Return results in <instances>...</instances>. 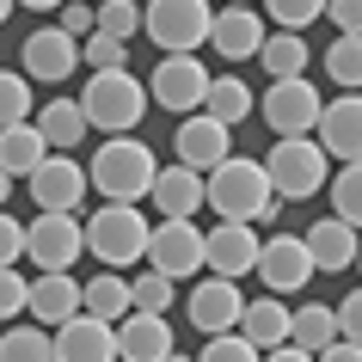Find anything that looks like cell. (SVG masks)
I'll use <instances>...</instances> for the list:
<instances>
[{
    "label": "cell",
    "instance_id": "d590c367",
    "mask_svg": "<svg viewBox=\"0 0 362 362\" xmlns=\"http://www.w3.org/2000/svg\"><path fill=\"white\" fill-rule=\"evenodd\" d=\"M258 6H264L258 19H270L276 31H295V37H301L313 19H325V0H258Z\"/></svg>",
    "mask_w": 362,
    "mask_h": 362
},
{
    "label": "cell",
    "instance_id": "5b68a950",
    "mask_svg": "<svg viewBox=\"0 0 362 362\" xmlns=\"http://www.w3.org/2000/svg\"><path fill=\"white\" fill-rule=\"evenodd\" d=\"M148 233L153 221L135 203H105L98 215H86V252H93L105 270H129L148 258Z\"/></svg>",
    "mask_w": 362,
    "mask_h": 362
},
{
    "label": "cell",
    "instance_id": "f1b7e54d",
    "mask_svg": "<svg viewBox=\"0 0 362 362\" xmlns=\"http://www.w3.org/2000/svg\"><path fill=\"white\" fill-rule=\"evenodd\" d=\"M307 62H313V49H307V37H295V31H270L264 49H258L264 80H301Z\"/></svg>",
    "mask_w": 362,
    "mask_h": 362
},
{
    "label": "cell",
    "instance_id": "2e32d148",
    "mask_svg": "<svg viewBox=\"0 0 362 362\" xmlns=\"http://www.w3.org/2000/svg\"><path fill=\"white\" fill-rule=\"evenodd\" d=\"M270 37V25L258 19V6H221L209 19V49L228 68H240V62H258V49H264Z\"/></svg>",
    "mask_w": 362,
    "mask_h": 362
},
{
    "label": "cell",
    "instance_id": "cb8c5ba5",
    "mask_svg": "<svg viewBox=\"0 0 362 362\" xmlns=\"http://www.w3.org/2000/svg\"><path fill=\"white\" fill-rule=\"evenodd\" d=\"M240 338L258 350V356H270V350H283L288 344V301H276V295H258V301H246V313H240V325H233Z\"/></svg>",
    "mask_w": 362,
    "mask_h": 362
},
{
    "label": "cell",
    "instance_id": "ac0fdd59",
    "mask_svg": "<svg viewBox=\"0 0 362 362\" xmlns=\"http://www.w3.org/2000/svg\"><path fill=\"white\" fill-rule=\"evenodd\" d=\"M172 148H178V166H191V172H203L209 178L221 160L233 153V129H221L215 117H178V129H172Z\"/></svg>",
    "mask_w": 362,
    "mask_h": 362
},
{
    "label": "cell",
    "instance_id": "4316f807",
    "mask_svg": "<svg viewBox=\"0 0 362 362\" xmlns=\"http://www.w3.org/2000/svg\"><path fill=\"white\" fill-rule=\"evenodd\" d=\"M288 344L301 350V356H320L338 344V313L325 301H307V307H288Z\"/></svg>",
    "mask_w": 362,
    "mask_h": 362
},
{
    "label": "cell",
    "instance_id": "1f68e13d",
    "mask_svg": "<svg viewBox=\"0 0 362 362\" xmlns=\"http://www.w3.org/2000/svg\"><path fill=\"white\" fill-rule=\"evenodd\" d=\"M0 362H56V344L43 325H6L0 332Z\"/></svg>",
    "mask_w": 362,
    "mask_h": 362
},
{
    "label": "cell",
    "instance_id": "5bb4252c",
    "mask_svg": "<svg viewBox=\"0 0 362 362\" xmlns=\"http://www.w3.org/2000/svg\"><path fill=\"white\" fill-rule=\"evenodd\" d=\"M258 246H264V233H258V228H246V221H221V228L203 233V270L240 283V276H252V264H258Z\"/></svg>",
    "mask_w": 362,
    "mask_h": 362
},
{
    "label": "cell",
    "instance_id": "816d5d0a",
    "mask_svg": "<svg viewBox=\"0 0 362 362\" xmlns=\"http://www.w3.org/2000/svg\"><path fill=\"white\" fill-rule=\"evenodd\" d=\"M350 270H356V276H362V246H356V264H350Z\"/></svg>",
    "mask_w": 362,
    "mask_h": 362
},
{
    "label": "cell",
    "instance_id": "30bf717a",
    "mask_svg": "<svg viewBox=\"0 0 362 362\" xmlns=\"http://www.w3.org/2000/svg\"><path fill=\"white\" fill-rule=\"evenodd\" d=\"M252 276L264 283V295H301L307 283H313V258H307L301 233H270L264 246H258V264H252Z\"/></svg>",
    "mask_w": 362,
    "mask_h": 362
},
{
    "label": "cell",
    "instance_id": "ba28073f",
    "mask_svg": "<svg viewBox=\"0 0 362 362\" xmlns=\"http://www.w3.org/2000/svg\"><path fill=\"white\" fill-rule=\"evenodd\" d=\"M80 252H86V221L80 215H37V221H25V258L37 264V276L74 270Z\"/></svg>",
    "mask_w": 362,
    "mask_h": 362
},
{
    "label": "cell",
    "instance_id": "f35d334b",
    "mask_svg": "<svg viewBox=\"0 0 362 362\" xmlns=\"http://www.w3.org/2000/svg\"><path fill=\"white\" fill-rule=\"evenodd\" d=\"M25 295H31V276L25 270H0V325H13L25 313Z\"/></svg>",
    "mask_w": 362,
    "mask_h": 362
},
{
    "label": "cell",
    "instance_id": "7402d4cb",
    "mask_svg": "<svg viewBox=\"0 0 362 362\" xmlns=\"http://www.w3.org/2000/svg\"><path fill=\"white\" fill-rule=\"evenodd\" d=\"M25 313H31V325H68L80 313V276H68V270H49V276H31V295H25Z\"/></svg>",
    "mask_w": 362,
    "mask_h": 362
},
{
    "label": "cell",
    "instance_id": "e0dca14e",
    "mask_svg": "<svg viewBox=\"0 0 362 362\" xmlns=\"http://www.w3.org/2000/svg\"><path fill=\"white\" fill-rule=\"evenodd\" d=\"M80 68V43L62 31V25H43V31H31L19 49V74L25 80H43V86H56V80H74Z\"/></svg>",
    "mask_w": 362,
    "mask_h": 362
},
{
    "label": "cell",
    "instance_id": "7c38bea8",
    "mask_svg": "<svg viewBox=\"0 0 362 362\" xmlns=\"http://www.w3.org/2000/svg\"><path fill=\"white\" fill-rule=\"evenodd\" d=\"M25 185H31L37 215H74L80 203H86V191H93V185H86V166H80L74 153H49Z\"/></svg>",
    "mask_w": 362,
    "mask_h": 362
},
{
    "label": "cell",
    "instance_id": "f5cc1de1",
    "mask_svg": "<svg viewBox=\"0 0 362 362\" xmlns=\"http://www.w3.org/2000/svg\"><path fill=\"white\" fill-rule=\"evenodd\" d=\"M221 6H252V0H221Z\"/></svg>",
    "mask_w": 362,
    "mask_h": 362
},
{
    "label": "cell",
    "instance_id": "83f0119b",
    "mask_svg": "<svg viewBox=\"0 0 362 362\" xmlns=\"http://www.w3.org/2000/svg\"><path fill=\"white\" fill-rule=\"evenodd\" d=\"M252 111H258V98H252L246 80H233V74H209V93H203V117H215L221 129H240Z\"/></svg>",
    "mask_w": 362,
    "mask_h": 362
},
{
    "label": "cell",
    "instance_id": "c3c4849f",
    "mask_svg": "<svg viewBox=\"0 0 362 362\" xmlns=\"http://www.w3.org/2000/svg\"><path fill=\"white\" fill-rule=\"evenodd\" d=\"M6 197H13V178H6V172H0V209H6Z\"/></svg>",
    "mask_w": 362,
    "mask_h": 362
},
{
    "label": "cell",
    "instance_id": "7bdbcfd3",
    "mask_svg": "<svg viewBox=\"0 0 362 362\" xmlns=\"http://www.w3.org/2000/svg\"><path fill=\"white\" fill-rule=\"evenodd\" d=\"M56 25H62L74 43H80V37H93V6H86V0H68V6L56 13Z\"/></svg>",
    "mask_w": 362,
    "mask_h": 362
},
{
    "label": "cell",
    "instance_id": "d6986e66",
    "mask_svg": "<svg viewBox=\"0 0 362 362\" xmlns=\"http://www.w3.org/2000/svg\"><path fill=\"white\" fill-rule=\"evenodd\" d=\"M301 246H307V258H313V276H338V270L356 264L362 233H356V228H344L338 215H320V221L301 233Z\"/></svg>",
    "mask_w": 362,
    "mask_h": 362
},
{
    "label": "cell",
    "instance_id": "9c48e42d",
    "mask_svg": "<svg viewBox=\"0 0 362 362\" xmlns=\"http://www.w3.org/2000/svg\"><path fill=\"white\" fill-rule=\"evenodd\" d=\"M203 93H209V68L197 56H160V68L148 74V105H160L172 117H197Z\"/></svg>",
    "mask_w": 362,
    "mask_h": 362
},
{
    "label": "cell",
    "instance_id": "ab89813d",
    "mask_svg": "<svg viewBox=\"0 0 362 362\" xmlns=\"http://www.w3.org/2000/svg\"><path fill=\"white\" fill-rule=\"evenodd\" d=\"M197 362H258V350H252L240 332H228V338H209V344H203V356H197Z\"/></svg>",
    "mask_w": 362,
    "mask_h": 362
},
{
    "label": "cell",
    "instance_id": "6da1fadb",
    "mask_svg": "<svg viewBox=\"0 0 362 362\" xmlns=\"http://www.w3.org/2000/svg\"><path fill=\"white\" fill-rule=\"evenodd\" d=\"M203 209H215L221 221H246V228H270L283 203L270 197V178H264V160L252 153H228L221 166L203 178Z\"/></svg>",
    "mask_w": 362,
    "mask_h": 362
},
{
    "label": "cell",
    "instance_id": "60d3db41",
    "mask_svg": "<svg viewBox=\"0 0 362 362\" xmlns=\"http://www.w3.org/2000/svg\"><path fill=\"white\" fill-rule=\"evenodd\" d=\"M332 313H338V338H344V344H356V350H362V283L350 288V295H344V301L332 307Z\"/></svg>",
    "mask_w": 362,
    "mask_h": 362
},
{
    "label": "cell",
    "instance_id": "f546056e",
    "mask_svg": "<svg viewBox=\"0 0 362 362\" xmlns=\"http://www.w3.org/2000/svg\"><path fill=\"white\" fill-rule=\"evenodd\" d=\"M43 160H49V148H43V135L31 129V123L0 129V172H6V178H31Z\"/></svg>",
    "mask_w": 362,
    "mask_h": 362
},
{
    "label": "cell",
    "instance_id": "f907efd6",
    "mask_svg": "<svg viewBox=\"0 0 362 362\" xmlns=\"http://www.w3.org/2000/svg\"><path fill=\"white\" fill-rule=\"evenodd\" d=\"M6 13H13V0H0V25H6Z\"/></svg>",
    "mask_w": 362,
    "mask_h": 362
},
{
    "label": "cell",
    "instance_id": "484cf974",
    "mask_svg": "<svg viewBox=\"0 0 362 362\" xmlns=\"http://www.w3.org/2000/svg\"><path fill=\"white\" fill-rule=\"evenodd\" d=\"M31 129L43 135V148H49V153H74L80 141H86V117H80L74 98H49V105L31 117Z\"/></svg>",
    "mask_w": 362,
    "mask_h": 362
},
{
    "label": "cell",
    "instance_id": "7dc6e473",
    "mask_svg": "<svg viewBox=\"0 0 362 362\" xmlns=\"http://www.w3.org/2000/svg\"><path fill=\"white\" fill-rule=\"evenodd\" d=\"M13 6H31V13H62L68 0H13Z\"/></svg>",
    "mask_w": 362,
    "mask_h": 362
},
{
    "label": "cell",
    "instance_id": "d4e9b609",
    "mask_svg": "<svg viewBox=\"0 0 362 362\" xmlns=\"http://www.w3.org/2000/svg\"><path fill=\"white\" fill-rule=\"evenodd\" d=\"M80 313L98 325H117V320H129L135 301H129V276L123 270H98V276H86L80 283Z\"/></svg>",
    "mask_w": 362,
    "mask_h": 362
},
{
    "label": "cell",
    "instance_id": "681fc988",
    "mask_svg": "<svg viewBox=\"0 0 362 362\" xmlns=\"http://www.w3.org/2000/svg\"><path fill=\"white\" fill-rule=\"evenodd\" d=\"M166 362H197V356H185V350H172V356H166Z\"/></svg>",
    "mask_w": 362,
    "mask_h": 362
},
{
    "label": "cell",
    "instance_id": "4fadbf2b",
    "mask_svg": "<svg viewBox=\"0 0 362 362\" xmlns=\"http://www.w3.org/2000/svg\"><path fill=\"white\" fill-rule=\"evenodd\" d=\"M313 141H320L325 160L356 166V160H362V93L325 98V105H320V123H313Z\"/></svg>",
    "mask_w": 362,
    "mask_h": 362
},
{
    "label": "cell",
    "instance_id": "7a4b0ae2",
    "mask_svg": "<svg viewBox=\"0 0 362 362\" xmlns=\"http://www.w3.org/2000/svg\"><path fill=\"white\" fill-rule=\"evenodd\" d=\"M153 172H160V160H153V148L141 135H105L93 148V160H86V185L105 203H135L141 209V197L153 191Z\"/></svg>",
    "mask_w": 362,
    "mask_h": 362
},
{
    "label": "cell",
    "instance_id": "9a60e30c",
    "mask_svg": "<svg viewBox=\"0 0 362 362\" xmlns=\"http://www.w3.org/2000/svg\"><path fill=\"white\" fill-rule=\"evenodd\" d=\"M185 313H191V325L203 338H228L233 325H240V313H246V295H240V283H228V276H203V283L185 295Z\"/></svg>",
    "mask_w": 362,
    "mask_h": 362
},
{
    "label": "cell",
    "instance_id": "277c9868",
    "mask_svg": "<svg viewBox=\"0 0 362 362\" xmlns=\"http://www.w3.org/2000/svg\"><path fill=\"white\" fill-rule=\"evenodd\" d=\"M264 178H270V197H276V203H307V197L325 191L332 160L320 153V141H313V135H288V141H270Z\"/></svg>",
    "mask_w": 362,
    "mask_h": 362
},
{
    "label": "cell",
    "instance_id": "e575fe53",
    "mask_svg": "<svg viewBox=\"0 0 362 362\" xmlns=\"http://www.w3.org/2000/svg\"><path fill=\"white\" fill-rule=\"evenodd\" d=\"M93 31H105V37H117L129 49V43L141 37V6H135V0H98L93 6Z\"/></svg>",
    "mask_w": 362,
    "mask_h": 362
},
{
    "label": "cell",
    "instance_id": "b9f144b4",
    "mask_svg": "<svg viewBox=\"0 0 362 362\" xmlns=\"http://www.w3.org/2000/svg\"><path fill=\"white\" fill-rule=\"evenodd\" d=\"M19 258H25V221L0 209V270H19Z\"/></svg>",
    "mask_w": 362,
    "mask_h": 362
},
{
    "label": "cell",
    "instance_id": "4dcf8cb0",
    "mask_svg": "<svg viewBox=\"0 0 362 362\" xmlns=\"http://www.w3.org/2000/svg\"><path fill=\"white\" fill-rule=\"evenodd\" d=\"M325 80H332V86H338V93H362V37H332L325 43Z\"/></svg>",
    "mask_w": 362,
    "mask_h": 362
},
{
    "label": "cell",
    "instance_id": "74e56055",
    "mask_svg": "<svg viewBox=\"0 0 362 362\" xmlns=\"http://www.w3.org/2000/svg\"><path fill=\"white\" fill-rule=\"evenodd\" d=\"M80 62L93 74H111V68H129V49L117 37H105V31H93V37H80Z\"/></svg>",
    "mask_w": 362,
    "mask_h": 362
},
{
    "label": "cell",
    "instance_id": "db71d44e",
    "mask_svg": "<svg viewBox=\"0 0 362 362\" xmlns=\"http://www.w3.org/2000/svg\"><path fill=\"white\" fill-rule=\"evenodd\" d=\"M86 6H98V0H86Z\"/></svg>",
    "mask_w": 362,
    "mask_h": 362
},
{
    "label": "cell",
    "instance_id": "603a6c76",
    "mask_svg": "<svg viewBox=\"0 0 362 362\" xmlns=\"http://www.w3.org/2000/svg\"><path fill=\"white\" fill-rule=\"evenodd\" d=\"M178 344H172L166 313H129L117 320V362H166Z\"/></svg>",
    "mask_w": 362,
    "mask_h": 362
},
{
    "label": "cell",
    "instance_id": "d6a6232c",
    "mask_svg": "<svg viewBox=\"0 0 362 362\" xmlns=\"http://www.w3.org/2000/svg\"><path fill=\"white\" fill-rule=\"evenodd\" d=\"M37 117V93H31V80L13 74V68H0V129H19Z\"/></svg>",
    "mask_w": 362,
    "mask_h": 362
},
{
    "label": "cell",
    "instance_id": "f6af8a7d",
    "mask_svg": "<svg viewBox=\"0 0 362 362\" xmlns=\"http://www.w3.org/2000/svg\"><path fill=\"white\" fill-rule=\"evenodd\" d=\"M313 362H362V350H356V344H332V350H320V356H313Z\"/></svg>",
    "mask_w": 362,
    "mask_h": 362
},
{
    "label": "cell",
    "instance_id": "8992f818",
    "mask_svg": "<svg viewBox=\"0 0 362 362\" xmlns=\"http://www.w3.org/2000/svg\"><path fill=\"white\" fill-rule=\"evenodd\" d=\"M209 0H148L141 6V37L160 43V56H197L209 43Z\"/></svg>",
    "mask_w": 362,
    "mask_h": 362
},
{
    "label": "cell",
    "instance_id": "8fae6325",
    "mask_svg": "<svg viewBox=\"0 0 362 362\" xmlns=\"http://www.w3.org/2000/svg\"><path fill=\"white\" fill-rule=\"evenodd\" d=\"M141 264H148L153 276H166V283L197 276V270H203V228H197V221H153L148 258H141Z\"/></svg>",
    "mask_w": 362,
    "mask_h": 362
},
{
    "label": "cell",
    "instance_id": "bcb514c9",
    "mask_svg": "<svg viewBox=\"0 0 362 362\" xmlns=\"http://www.w3.org/2000/svg\"><path fill=\"white\" fill-rule=\"evenodd\" d=\"M258 362H313V356H301L295 344H283V350H270V356H258Z\"/></svg>",
    "mask_w": 362,
    "mask_h": 362
},
{
    "label": "cell",
    "instance_id": "44dd1931",
    "mask_svg": "<svg viewBox=\"0 0 362 362\" xmlns=\"http://www.w3.org/2000/svg\"><path fill=\"white\" fill-rule=\"evenodd\" d=\"M56 344V362H117V325H98L86 313H74L68 325L49 332Z\"/></svg>",
    "mask_w": 362,
    "mask_h": 362
},
{
    "label": "cell",
    "instance_id": "836d02e7",
    "mask_svg": "<svg viewBox=\"0 0 362 362\" xmlns=\"http://www.w3.org/2000/svg\"><path fill=\"white\" fill-rule=\"evenodd\" d=\"M325 185H332V215H338L344 228L362 233V160H356V166H338Z\"/></svg>",
    "mask_w": 362,
    "mask_h": 362
},
{
    "label": "cell",
    "instance_id": "52a82bcc",
    "mask_svg": "<svg viewBox=\"0 0 362 362\" xmlns=\"http://www.w3.org/2000/svg\"><path fill=\"white\" fill-rule=\"evenodd\" d=\"M320 105H325V93L307 74L301 80H270L264 98H258V117H264V129H276V141H288V135H313Z\"/></svg>",
    "mask_w": 362,
    "mask_h": 362
},
{
    "label": "cell",
    "instance_id": "8d00e7d4",
    "mask_svg": "<svg viewBox=\"0 0 362 362\" xmlns=\"http://www.w3.org/2000/svg\"><path fill=\"white\" fill-rule=\"evenodd\" d=\"M129 301H135V313H166V307L178 301V283H166V276L141 270V276H129Z\"/></svg>",
    "mask_w": 362,
    "mask_h": 362
},
{
    "label": "cell",
    "instance_id": "ffe728a7",
    "mask_svg": "<svg viewBox=\"0 0 362 362\" xmlns=\"http://www.w3.org/2000/svg\"><path fill=\"white\" fill-rule=\"evenodd\" d=\"M148 203H153L160 221H197V209H203V172H191V166H160V172H153Z\"/></svg>",
    "mask_w": 362,
    "mask_h": 362
},
{
    "label": "cell",
    "instance_id": "3957f363",
    "mask_svg": "<svg viewBox=\"0 0 362 362\" xmlns=\"http://www.w3.org/2000/svg\"><path fill=\"white\" fill-rule=\"evenodd\" d=\"M74 105H80V117H86V129H98V135H135V129H141V117H148V80H135L129 68H111V74L86 80V93H80Z\"/></svg>",
    "mask_w": 362,
    "mask_h": 362
},
{
    "label": "cell",
    "instance_id": "ee69618b",
    "mask_svg": "<svg viewBox=\"0 0 362 362\" xmlns=\"http://www.w3.org/2000/svg\"><path fill=\"white\" fill-rule=\"evenodd\" d=\"M325 13L344 37H362V0H325Z\"/></svg>",
    "mask_w": 362,
    "mask_h": 362
}]
</instances>
